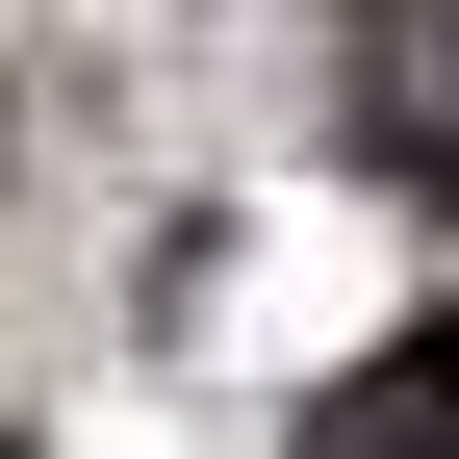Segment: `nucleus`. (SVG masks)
<instances>
[{"label":"nucleus","mask_w":459,"mask_h":459,"mask_svg":"<svg viewBox=\"0 0 459 459\" xmlns=\"http://www.w3.org/2000/svg\"><path fill=\"white\" fill-rule=\"evenodd\" d=\"M281 459H459V307H409V332H358V358H332V409L281 434Z\"/></svg>","instance_id":"1"},{"label":"nucleus","mask_w":459,"mask_h":459,"mask_svg":"<svg viewBox=\"0 0 459 459\" xmlns=\"http://www.w3.org/2000/svg\"><path fill=\"white\" fill-rule=\"evenodd\" d=\"M358 153L459 230V26H358Z\"/></svg>","instance_id":"2"},{"label":"nucleus","mask_w":459,"mask_h":459,"mask_svg":"<svg viewBox=\"0 0 459 459\" xmlns=\"http://www.w3.org/2000/svg\"><path fill=\"white\" fill-rule=\"evenodd\" d=\"M358 26H459V0H358Z\"/></svg>","instance_id":"3"}]
</instances>
